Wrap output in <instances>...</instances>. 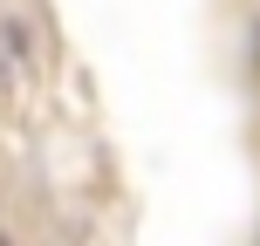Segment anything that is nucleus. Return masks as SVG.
<instances>
[{"instance_id": "nucleus-1", "label": "nucleus", "mask_w": 260, "mask_h": 246, "mask_svg": "<svg viewBox=\"0 0 260 246\" xmlns=\"http://www.w3.org/2000/svg\"><path fill=\"white\" fill-rule=\"evenodd\" d=\"M35 48H27V21L21 14H0V89L7 96H27L35 89Z\"/></svg>"}, {"instance_id": "nucleus-2", "label": "nucleus", "mask_w": 260, "mask_h": 246, "mask_svg": "<svg viewBox=\"0 0 260 246\" xmlns=\"http://www.w3.org/2000/svg\"><path fill=\"white\" fill-rule=\"evenodd\" d=\"M253 76H260V27H253Z\"/></svg>"}]
</instances>
